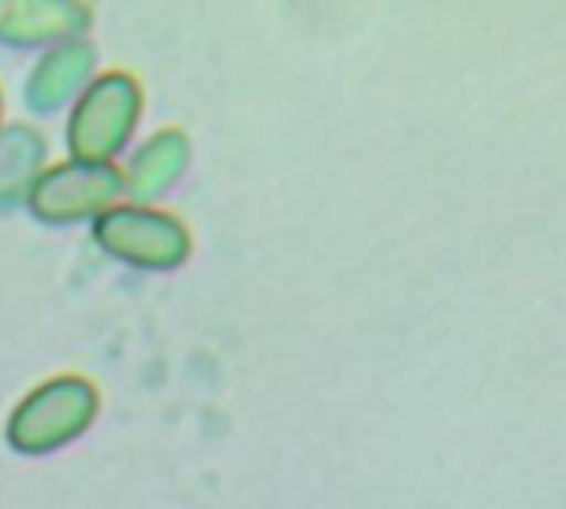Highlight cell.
<instances>
[{"label": "cell", "instance_id": "2", "mask_svg": "<svg viewBox=\"0 0 566 509\" xmlns=\"http://www.w3.org/2000/svg\"><path fill=\"white\" fill-rule=\"evenodd\" d=\"M97 243L111 257L134 264V267H147V271L177 267L190 253L187 230L174 216L144 210V206H120V210L101 213Z\"/></svg>", "mask_w": 566, "mask_h": 509}, {"label": "cell", "instance_id": "3", "mask_svg": "<svg viewBox=\"0 0 566 509\" xmlns=\"http://www.w3.org/2000/svg\"><path fill=\"white\" fill-rule=\"evenodd\" d=\"M140 117V91L130 77L97 81L77 104L71 120V153L84 163H104L114 157Z\"/></svg>", "mask_w": 566, "mask_h": 509}, {"label": "cell", "instance_id": "5", "mask_svg": "<svg viewBox=\"0 0 566 509\" xmlns=\"http://www.w3.org/2000/svg\"><path fill=\"white\" fill-rule=\"evenodd\" d=\"M84 18L77 0H0V41H54L77 31Z\"/></svg>", "mask_w": 566, "mask_h": 509}, {"label": "cell", "instance_id": "4", "mask_svg": "<svg viewBox=\"0 0 566 509\" xmlns=\"http://www.w3.org/2000/svg\"><path fill=\"white\" fill-rule=\"evenodd\" d=\"M120 190L124 183L114 167L74 160L44 173L31 187L28 203L38 216L51 223H74L94 213H107L114 200L120 197Z\"/></svg>", "mask_w": 566, "mask_h": 509}, {"label": "cell", "instance_id": "7", "mask_svg": "<svg viewBox=\"0 0 566 509\" xmlns=\"http://www.w3.org/2000/svg\"><path fill=\"white\" fill-rule=\"evenodd\" d=\"M87 67H91V54L81 44H71L67 51H57L38 67V77L34 84H28V94L41 110H54L87 77Z\"/></svg>", "mask_w": 566, "mask_h": 509}, {"label": "cell", "instance_id": "1", "mask_svg": "<svg viewBox=\"0 0 566 509\" xmlns=\"http://www.w3.org/2000/svg\"><path fill=\"white\" fill-rule=\"evenodd\" d=\"M97 413V393L91 383L64 377L38 393H31L11 420V443L21 453H51L71 443L77 433L91 426Z\"/></svg>", "mask_w": 566, "mask_h": 509}, {"label": "cell", "instance_id": "6", "mask_svg": "<svg viewBox=\"0 0 566 509\" xmlns=\"http://www.w3.org/2000/svg\"><path fill=\"white\" fill-rule=\"evenodd\" d=\"M187 140L180 134H160L154 137L130 163V193L140 200H154L164 190L177 183V177L187 167Z\"/></svg>", "mask_w": 566, "mask_h": 509}]
</instances>
